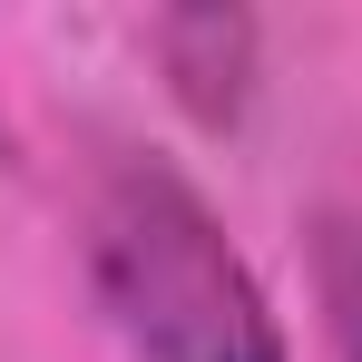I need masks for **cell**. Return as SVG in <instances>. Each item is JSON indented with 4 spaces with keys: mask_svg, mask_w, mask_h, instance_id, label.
Segmentation results:
<instances>
[{
    "mask_svg": "<svg viewBox=\"0 0 362 362\" xmlns=\"http://www.w3.org/2000/svg\"><path fill=\"white\" fill-rule=\"evenodd\" d=\"M157 59H167V88L186 98L196 127L245 118V88H255V20L245 10H167L157 20Z\"/></svg>",
    "mask_w": 362,
    "mask_h": 362,
    "instance_id": "2",
    "label": "cell"
},
{
    "mask_svg": "<svg viewBox=\"0 0 362 362\" xmlns=\"http://www.w3.org/2000/svg\"><path fill=\"white\" fill-rule=\"evenodd\" d=\"M313 284H323V323H333V362H362V226L323 216L313 245Z\"/></svg>",
    "mask_w": 362,
    "mask_h": 362,
    "instance_id": "3",
    "label": "cell"
},
{
    "mask_svg": "<svg viewBox=\"0 0 362 362\" xmlns=\"http://www.w3.org/2000/svg\"><path fill=\"white\" fill-rule=\"evenodd\" d=\"M0 167H10V127H0Z\"/></svg>",
    "mask_w": 362,
    "mask_h": 362,
    "instance_id": "4",
    "label": "cell"
},
{
    "mask_svg": "<svg viewBox=\"0 0 362 362\" xmlns=\"http://www.w3.org/2000/svg\"><path fill=\"white\" fill-rule=\"evenodd\" d=\"M88 284L137 362H284V323L255 264L167 157H118L98 177Z\"/></svg>",
    "mask_w": 362,
    "mask_h": 362,
    "instance_id": "1",
    "label": "cell"
}]
</instances>
